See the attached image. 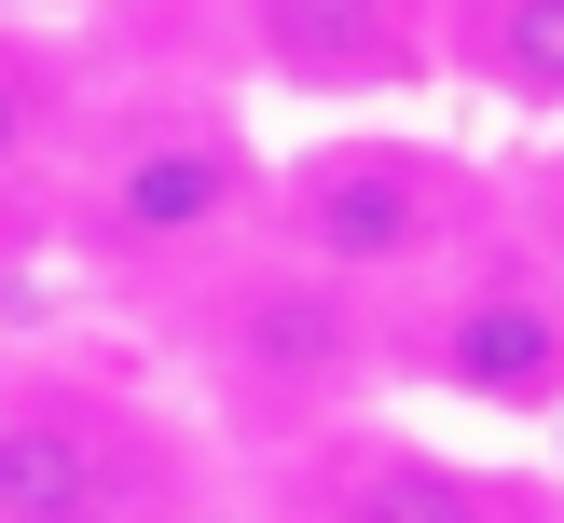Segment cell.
<instances>
[{"label": "cell", "mask_w": 564, "mask_h": 523, "mask_svg": "<svg viewBox=\"0 0 564 523\" xmlns=\"http://www.w3.org/2000/svg\"><path fill=\"white\" fill-rule=\"evenodd\" d=\"M482 83L564 110V0H482Z\"/></svg>", "instance_id": "cell-8"}, {"label": "cell", "mask_w": 564, "mask_h": 523, "mask_svg": "<svg viewBox=\"0 0 564 523\" xmlns=\"http://www.w3.org/2000/svg\"><path fill=\"white\" fill-rule=\"evenodd\" d=\"M345 290H330V275H262V290H235V317H220V358H235V372H262V385H330L345 372Z\"/></svg>", "instance_id": "cell-6"}, {"label": "cell", "mask_w": 564, "mask_h": 523, "mask_svg": "<svg viewBox=\"0 0 564 523\" xmlns=\"http://www.w3.org/2000/svg\"><path fill=\"white\" fill-rule=\"evenodd\" d=\"M235 207H248V152L220 124H138L97 165V248H124V262H180Z\"/></svg>", "instance_id": "cell-3"}, {"label": "cell", "mask_w": 564, "mask_h": 523, "mask_svg": "<svg viewBox=\"0 0 564 523\" xmlns=\"http://www.w3.org/2000/svg\"><path fill=\"white\" fill-rule=\"evenodd\" d=\"M330 523H496V495L468 468H441V455H372Z\"/></svg>", "instance_id": "cell-7"}, {"label": "cell", "mask_w": 564, "mask_h": 523, "mask_svg": "<svg viewBox=\"0 0 564 523\" xmlns=\"http://www.w3.org/2000/svg\"><path fill=\"white\" fill-rule=\"evenodd\" d=\"M538 235H551V262H564V152L538 165Z\"/></svg>", "instance_id": "cell-10"}, {"label": "cell", "mask_w": 564, "mask_h": 523, "mask_svg": "<svg viewBox=\"0 0 564 523\" xmlns=\"http://www.w3.org/2000/svg\"><path fill=\"white\" fill-rule=\"evenodd\" d=\"M0 523H138V455L97 400L14 385L0 400Z\"/></svg>", "instance_id": "cell-4"}, {"label": "cell", "mask_w": 564, "mask_h": 523, "mask_svg": "<svg viewBox=\"0 0 564 523\" xmlns=\"http://www.w3.org/2000/svg\"><path fill=\"white\" fill-rule=\"evenodd\" d=\"M275 220H290L303 275L358 290V275H400L455 235V165L441 152H400V138H330L275 179Z\"/></svg>", "instance_id": "cell-1"}, {"label": "cell", "mask_w": 564, "mask_h": 523, "mask_svg": "<svg viewBox=\"0 0 564 523\" xmlns=\"http://www.w3.org/2000/svg\"><path fill=\"white\" fill-rule=\"evenodd\" d=\"M42 110H55V69H42L28 42H0V179L42 152Z\"/></svg>", "instance_id": "cell-9"}, {"label": "cell", "mask_w": 564, "mask_h": 523, "mask_svg": "<svg viewBox=\"0 0 564 523\" xmlns=\"http://www.w3.org/2000/svg\"><path fill=\"white\" fill-rule=\"evenodd\" d=\"M427 372L455 385V400L551 413V400H564V275L482 262L468 290H441V317H427Z\"/></svg>", "instance_id": "cell-2"}, {"label": "cell", "mask_w": 564, "mask_h": 523, "mask_svg": "<svg viewBox=\"0 0 564 523\" xmlns=\"http://www.w3.org/2000/svg\"><path fill=\"white\" fill-rule=\"evenodd\" d=\"M262 55L290 83H400L413 69V14L400 0H248Z\"/></svg>", "instance_id": "cell-5"}]
</instances>
